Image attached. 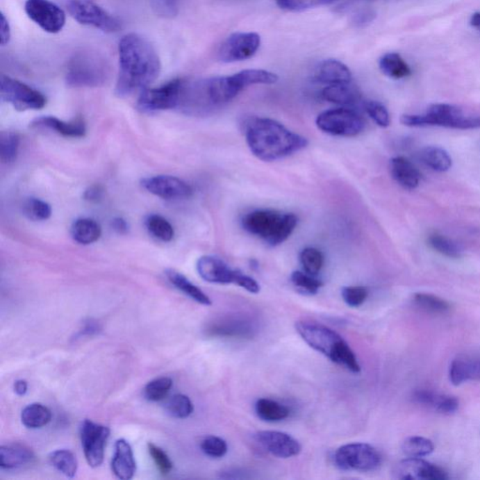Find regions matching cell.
<instances>
[{
	"mask_svg": "<svg viewBox=\"0 0 480 480\" xmlns=\"http://www.w3.org/2000/svg\"><path fill=\"white\" fill-rule=\"evenodd\" d=\"M119 53L116 93L119 97L141 93L159 77L162 64L157 51L140 35L130 33L123 36Z\"/></svg>",
	"mask_w": 480,
	"mask_h": 480,
	"instance_id": "cell-1",
	"label": "cell"
},
{
	"mask_svg": "<svg viewBox=\"0 0 480 480\" xmlns=\"http://www.w3.org/2000/svg\"><path fill=\"white\" fill-rule=\"evenodd\" d=\"M246 141L254 156L264 162H274L304 149L308 140L267 117H254L247 123Z\"/></svg>",
	"mask_w": 480,
	"mask_h": 480,
	"instance_id": "cell-2",
	"label": "cell"
},
{
	"mask_svg": "<svg viewBox=\"0 0 480 480\" xmlns=\"http://www.w3.org/2000/svg\"><path fill=\"white\" fill-rule=\"evenodd\" d=\"M296 329L299 336L313 349L353 374L361 372V367L355 353L333 329L312 321L297 322Z\"/></svg>",
	"mask_w": 480,
	"mask_h": 480,
	"instance_id": "cell-3",
	"label": "cell"
},
{
	"mask_svg": "<svg viewBox=\"0 0 480 480\" xmlns=\"http://www.w3.org/2000/svg\"><path fill=\"white\" fill-rule=\"evenodd\" d=\"M297 222L299 219L295 214L273 209H257L247 213L241 220V225L246 232L270 247L285 242L293 234Z\"/></svg>",
	"mask_w": 480,
	"mask_h": 480,
	"instance_id": "cell-4",
	"label": "cell"
},
{
	"mask_svg": "<svg viewBox=\"0 0 480 480\" xmlns=\"http://www.w3.org/2000/svg\"><path fill=\"white\" fill-rule=\"evenodd\" d=\"M108 76V63L98 53L88 51L75 53L67 66L66 83L69 87H100Z\"/></svg>",
	"mask_w": 480,
	"mask_h": 480,
	"instance_id": "cell-5",
	"label": "cell"
},
{
	"mask_svg": "<svg viewBox=\"0 0 480 480\" xmlns=\"http://www.w3.org/2000/svg\"><path fill=\"white\" fill-rule=\"evenodd\" d=\"M401 122L408 127L440 126L460 130L480 128L479 117H466L462 109L447 104H433L425 115H404Z\"/></svg>",
	"mask_w": 480,
	"mask_h": 480,
	"instance_id": "cell-6",
	"label": "cell"
},
{
	"mask_svg": "<svg viewBox=\"0 0 480 480\" xmlns=\"http://www.w3.org/2000/svg\"><path fill=\"white\" fill-rule=\"evenodd\" d=\"M334 463L343 471H374L382 463V456L371 445L347 444L336 450Z\"/></svg>",
	"mask_w": 480,
	"mask_h": 480,
	"instance_id": "cell-7",
	"label": "cell"
},
{
	"mask_svg": "<svg viewBox=\"0 0 480 480\" xmlns=\"http://www.w3.org/2000/svg\"><path fill=\"white\" fill-rule=\"evenodd\" d=\"M67 9L81 25L93 26L106 33H115L122 28L119 21L93 0H69Z\"/></svg>",
	"mask_w": 480,
	"mask_h": 480,
	"instance_id": "cell-8",
	"label": "cell"
},
{
	"mask_svg": "<svg viewBox=\"0 0 480 480\" xmlns=\"http://www.w3.org/2000/svg\"><path fill=\"white\" fill-rule=\"evenodd\" d=\"M316 125L324 133L345 138L358 135L365 128L361 116L347 108L331 109L321 113L316 119Z\"/></svg>",
	"mask_w": 480,
	"mask_h": 480,
	"instance_id": "cell-9",
	"label": "cell"
},
{
	"mask_svg": "<svg viewBox=\"0 0 480 480\" xmlns=\"http://www.w3.org/2000/svg\"><path fill=\"white\" fill-rule=\"evenodd\" d=\"M0 96L18 111L40 110L47 106L44 94L6 75H2L0 79Z\"/></svg>",
	"mask_w": 480,
	"mask_h": 480,
	"instance_id": "cell-10",
	"label": "cell"
},
{
	"mask_svg": "<svg viewBox=\"0 0 480 480\" xmlns=\"http://www.w3.org/2000/svg\"><path fill=\"white\" fill-rule=\"evenodd\" d=\"M183 79H174L159 88L142 91L138 107L144 113H154L178 108L181 101Z\"/></svg>",
	"mask_w": 480,
	"mask_h": 480,
	"instance_id": "cell-11",
	"label": "cell"
},
{
	"mask_svg": "<svg viewBox=\"0 0 480 480\" xmlns=\"http://www.w3.org/2000/svg\"><path fill=\"white\" fill-rule=\"evenodd\" d=\"M110 436V429L90 420L83 421L80 428L82 447L88 465L97 468L104 463V452Z\"/></svg>",
	"mask_w": 480,
	"mask_h": 480,
	"instance_id": "cell-12",
	"label": "cell"
},
{
	"mask_svg": "<svg viewBox=\"0 0 480 480\" xmlns=\"http://www.w3.org/2000/svg\"><path fill=\"white\" fill-rule=\"evenodd\" d=\"M261 45V38L254 32H240L230 35L220 47L218 60L224 63L249 60L256 55Z\"/></svg>",
	"mask_w": 480,
	"mask_h": 480,
	"instance_id": "cell-13",
	"label": "cell"
},
{
	"mask_svg": "<svg viewBox=\"0 0 480 480\" xmlns=\"http://www.w3.org/2000/svg\"><path fill=\"white\" fill-rule=\"evenodd\" d=\"M25 10L28 17L48 33H58L65 26V13L50 0H26Z\"/></svg>",
	"mask_w": 480,
	"mask_h": 480,
	"instance_id": "cell-14",
	"label": "cell"
},
{
	"mask_svg": "<svg viewBox=\"0 0 480 480\" xmlns=\"http://www.w3.org/2000/svg\"><path fill=\"white\" fill-rule=\"evenodd\" d=\"M150 194L165 200H183L192 197L194 190L183 179L174 176H154L142 181Z\"/></svg>",
	"mask_w": 480,
	"mask_h": 480,
	"instance_id": "cell-15",
	"label": "cell"
},
{
	"mask_svg": "<svg viewBox=\"0 0 480 480\" xmlns=\"http://www.w3.org/2000/svg\"><path fill=\"white\" fill-rule=\"evenodd\" d=\"M394 477L402 480H446V472L420 458H408L395 466Z\"/></svg>",
	"mask_w": 480,
	"mask_h": 480,
	"instance_id": "cell-16",
	"label": "cell"
},
{
	"mask_svg": "<svg viewBox=\"0 0 480 480\" xmlns=\"http://www.w3.org/2000/svg\"><path fill=\"white\" fill-rule=\"evenodd\" d=\"M256 438L267 452L277 458L295 457L301 452L299 442L294 437L281 431H259L256 433Z\"/></svg>",
	"mask_w": 480,
	"mask_h": 480,
	"instance_id": "cell-17",
	"label": "cell"
},
{
	"mask_svg": "<svg viewBox=\"0 0 480 480\" xmlns=\"http://www.w3.org/2000/svg\"><path fill=\"white\" fill-rule=\"evenodd\" d=\"M197 270L204 281L217 284H235L240 272V270H233L222 259L213 256L200 257Z\"/></svg>",
	"mask_w": 480,
	"mask_h": 480,
	"instance_id": "cell-18",
	"label": "cell"
},
{
	"mask_svg": "<svg viewBox=\"0 0 480 480\" xmlns=\"http://www.w3.org/2000/svg\"><path fill=\"white\" fill-rule=\"evenodd\" d=\"M111 466L113 473L122 480L131 479L135 474V458L131 445L125 439H119L116 442Z\"/></svg>",
	"mask_w": 480,
	"mask_h": 480,
	"instance_id": "cell-19",
	"label": "cell"
},
{
	"mask_svg": "<svg viewBox=\"0 0 480 480\" xmlns=\"http://www.w3.org/2000/svg\"><path fill=\"white\" fill-rule=\"evenodd\" d=\"M413 399L420 406L428 407L444 415L455 414L458 410V401L455 397L442 395L429 390H415Z\"/></svg>",
	"mask_w": 480,
	"mask_h": 480,
	"instance_id": "cell-20",
	"label": "cell"
},
{
	"mask_svg": "<svg viewBox=\"0 0 480 480\" xmlns=\"http://www.w3.org/2000/svg\"><path fill=\"white\" fill-rule=\"evenodd\" d=\"M315 78L322 84L335 85L352 82V72L345 64L336 60H326L315 69Z\"/></svg>",
	"mask_w": 480,
	"mask_h": 480,
	"instance_id": "cell-21",
	"label": "cell"
},
{
	"mask_svg": "<svg viewBox=\"0 0 480 480\" xmlns=\"http://www.w3.org/2000/svg\"><path fill=\"white\" fill-rule=\"evenodd\" d=\"M34 127L47 128L64 138H81L85 135V124L82 119H76L66 122L52 116H44L34 120Z\"/></svg>",
	"mask_w": 480,
	"mask_h": 480,
	"instance_id": "cell-22",
	"label": "cell"
},
{
	"mask_svg": "<svg viewBox=\"0 0 480 480\" xmlns=\"http://www.w3.org/2000/svg\"><path fill=\"white\" fill-rule=\"evenodd\" d=\"M392 178L406 190H414L420 185V173L409 160L404 157H395L390 160Z\"/></svg>",
	"mask_w": 480,
	"mask_h": 480,
	"instance_id": "cell-23",
	"label": "cell"
},
{
	"mask_svg": "<svg viewBox=\"0 0 480 480\" xmlns=\"http://www.w3.org/2000/svg\"><path fill=\"white\" fill-rule=\"evenodd\" d=\"M480 379V359L458 358L452 361L449 368V380L454 386L465 381Z\"/></svg>",
	"mask_w": 480,
	"mask_h": 480,
	"instance_id": "cell-24",
	"label": "cell"
},
{
	"mask_svg": "<svg viewBox=\"0 0 480 480\" xmlns=\"http://www.w3.org/2000/svg\"><path fill=\"white\" fill-rule=\"evenodd\" d=\"M34 458L31 449L22 445H9L0 447V467L15 469L28 465Z\"/></svg>",
	"mask_w": 480,
	"mask_h": 480,
	"instance_id": "cell-25",
	"label": "cell"
},
{
	"mask_svg": "<svg viewBox=\"0 0 480 480\" xmlns=\"http://www.w3.org/2000/svg\"><path fill=\"white\" fill-rule=\"evenodd\" d=\"M322 97L329 103L340 106H350L361 99L358 88L352 82L329 85L322 91Z\"/></svg>",
	"mask_w": 480,
	"mask_h": 480,
	"instance_id": "cell-26",
	"label": "cell"
},
{
	"mask_svg": "<svg viewBox=\"0 0 480 480\" xmlns=\"http://www.w3.org/2000/svg\"><path fill=\"white\" fill-rule=\"evenodd\" d=\"M165 275L168 281H170L178 290L181 291L182 293L186 295V296L190 297V299H194L195 301L205 306H210L213 304V301L209 299L208 295L204 293L199 287L192 283L189 279L185 277L181 273L176 272V270H167L165 272Z\"/></svg>",
	"mask_w": 480,
	"mask_h": 480,
	"instance_id": "cell-27",
	"label": "cell"
},
{
	"mask_svg": "<svg viewBox=\"0 0 480 480\" xmlns=\"http://www.w3.org/2000/svg\"><path fill=\"white\" fill-rule=\"evenodd\" d=\"M72 238L82 245H90L100 240L101 227L95 220L90 218L77 219L71 228Z\"/></svg>",
	"mask_w": 480,
	"mask_h": 480,
	"instance_id": "cell-28",
	"label": "cell"
},
{
	"mask_svg": "<svg viewBox=\"0 0 480 480\" xmlns=\"http://www.w3.org/2000/svg\"><path fill=\"white\" fill-rule=\"evenodd\" d=\"M379 68L386 76L392 79L406 78L412 74L411 68L398 53H388L379 60Z\"/></svg>",
	"mask_w": 480,
	"mask_h": 480,
	"instance_id": "cell-29",
	"label": "cell"
},
{
	"mask_svg": "<svg viewBox=\"0 0 480 480\" xmlns=\"http://www.w3.org/2000/svg\"><path fill=\"white\" fill-rule=\"evenodd\" d=\"M256 412L261 420L267 422H279L285 420L290 411L280 402L270 399H260L256 404Z\"/></svg>",
	"mask_w": 480,
	"mask_h": 480,
	"instance_id": "cell-30",
	"label": "cell"
},
{
	"mask_svg": "<svg viewBox=\"0 0 480 480\" xmlns=\"http://www.w3.org/2000/svg\"><path fill=\"white\" fill-rule=\"evenodd\" d=\"M420 157L425 165L436 172L449 171L452 165V157L441 147H425L421 150Z\"/></svg>",
	"mask_w": 480,
	"mask_h": 480,
	"instance_id": "cell-31",
	"label": "cell"
},
{
	"mask_svg": "<svg viewBox=\"0 0 480 480\" xmlns=\"http://www.w3.org/2000/svg\"><path fill=\"white\" fill-rule=\"evenodd\" d=\"M52 420V413L41 404H32L25 407L21 414L24 426L28 429H40L47 426Z\"/></svg>",
	"mask_w": 480,
	"mask_h": 480,
	"instance_id": "cell-32",
	"label": "cell"
},
{
	"mask_svg": "<svg viewBox=\"0 0 480 480\" xmlns=\"http://www.w3.org/2000/svg\"><path fill=\"white\" fill-rule=\"evenodd\" d=\"M234 76L242 90L249 85L275 84L279 80L277 74L265 69H244Z\"/></svg>",
	"mask_w": 480,
	"mask_h": 480,
	"instance_id": "cell-33",
	"label": "cell"
},
{
	"mask_svg": "<svg viewBox=\"0 0 480 480\" xmlns=\"http://www.w3.org/2000/svg\"><path fill=\"white\" fill-rule=\"evenodd\" d=\"M50 465L67 477H74L78 463L74 453L67 449L55 450L49 455Z\"/></svg>",
	"mask_w": 480,
	"mask_h": 480,
	"instance_id": "cell-34",
	"label": "cell"
},
{
	"mask_svg": "<svg viewBox=\"0 0 480 480\" xmlns=\"http://www.w3.org/2000/svg\"><path fill=\"white\" fill-rule=\"evenodd\" d=\"M146 226L149 234L163 242H170L175 237V230L170 222L163 216L151 214L146 220Z\"/></svg>",
	"mask_w": 480,
	"mask_h": 480,
	"instance_id": "cell-35",
	"label": "cell"
},
{
	"mask_svg": "<svg viewBox=\"0 0 480 480\" xmlns=\"http://www.w3.org/2000/svg\"><path fill=\"white\" fill-rule=\"evenodd\" d=\"M20 136L15 131H2L0 134V159L9 165L17 159Z\"/></svg>",
	"mask_w": 480,
	"mask_h": 480,
	"instance_id": "cell-36",
	"label": "cell"
},
{
	"mask_svg": "<svg viewBox=\"0 0 480 480\" xmlns=\"http://www.w3.org/2000/svg\"><path fill=\"white\" fill-rule=\"evenodd\" d=\"M402 452L410 458H421L433 452L434 445L430 439L421 436H413L402 443Z\"/></svg>",
	"mask_w": 480,
	"mask_h": 480,
	"instance_id": "cell-37",
	"label": "cell"
},
{
	"mask_svg": "<svg viewBox=\"0 0 480 480\" xmlns=\"http://www.w3.org/2000/svg\"><path fill=\"white\" fill-rule=\"evenodd\" d=\"M23 213L32 221H47L52 215V208L45 201L31 197L24 201Z\"/></svg>",
	"mask_w": 480,
	"mask_h": 480,
	"instance_id": "cell-38",
	"label": "cell"
},
{
	"mask_svg": "<svg viewBox=\"0 0 480 480\" xmlns=\"http://www.w3.org/2000/svg\"><path fill=\"white\" fill-rule=\"evenodd\" d=\"M429 244L433 249L449 258L458 259L463 256V249L454 240L439 234H433L429 238Z\"/></svg>",
	"mask_w": 480,
	"mask_h": 480,
	"instance_id": "cell-39",
	"label": "cell"
},
{
	"mask_svg": "<svg viewBox=\"0 0 480 480\" xmlns=\"http://www.w3.org/2000/svg\"><path fill=\"white\" fill-rule=\"evenodd\" d=\"M166 411L171 417L184 420L194 412V404L189 397L183 394H176L171 397L165 406Z\"/></svg>",
	"mask_w": 480,
	"mask_h": 480,
	"instance_id": "cell-40",
	"label": "cell"
},
{
	"mask_svg": "<svg viewBox=\"0 0 480 480\" xmlns=\"http://www.w3.org/2000/svg\"><path fill=\"white\" fill-rule=\"evenodd\" d=\"M173 387V381L169 377H160L150 381L144 387V395L150 402L163 401Z\"/></svg>",
	"mask_w": 480,
	"mask_h": 480,
	"instance_id": "cell-41",
	"label": "cell"
},
{
	"mask_svg": "<svg viewBox=\"0 0 480 480\" xmlns=\"http://www.w3.org/2000/svg\"><path fill=\"white\" fill-rule=\"evenodd\" d=\"M299 261L305 272L316 276L323 267L324 258L323 254L319 249L308 247L300 253Z\"/></svg>",
	"mask_w": 480,
	"mask_h": 480,
	"instance_id": "cell-42",
	"label": "cell"
},
{
	"mask_svg": "<svg viewBox=\"0 0 480 480\" xmlns=\"http://www.w3.org/2000/svg\"><path fill=\"white\" fill-rule=\"evenodd\" d=\"M291 281L296 287L297 290L305 295H315L320 290L323 283L315 276L309 274L307 272H294L291 274Z\"/></svg>",
	"mask_w": 480,
	"mask_h": 480,
	"instance_id": "cell-43",
	"label": "cell"
},
{
	"mask_svg": "<svg viewBox=\"0 0 480 480\" xmlns=\"http://www.w3.org/2000/svg\"><path fill=\"white\" fill-rule=\"evenodd\" d=\"M415 304L421 309L433 313H445L450 309L449 303L434 295L417 293L415 295Z\"/></svg>",
	"mask_w": 480,
	"mask_h": 480,
	"instance_id": "cell-44",
	"label": "cell"
},
{
	"mask_svg": "<svg viewBox=\"0 0 480 480\" xmlns=\"http://www.w3.org/2000/svg\"><path fill=\"white\" fill-rule=\"evenodd\" d=\"M335 1L337 0H275L279 8L288 12H303L313 8L331 4Z\"/></svg>",
	"mask_w": 480,
	"mask_h": 480,
	"instance_id": "cell-45",
	"label": "cell"
},
{
	"mask_svg": "<svg viewBox=\"0 0 480 480\" xmlns=\"http://www.w3.org/2000/svg\"><path fill=\"white\" fill-rule=\"evenodd\" d=\"M201 449L206 456L211 458H222L226 455L228 446L226 442L221 437L206 436L200 444Z\"/></svg>",
	"mask_w": 480,
	"mask_h": 480,
	"instance_id": "cell-46",
	"label": "cell"
},
{
	"mask_svg": "<svg viewBox=\"0 0 480 480\" xmlns=\"http://www.w3.org/2000/svg\"><path fill=\"white\" fill-rule=\"evenodd\" d=\"M365 111L378 126L387 128L390 124V117L385 106L376 101H368L364 104Z\"/></svg>",
	"mask_w": 480,
	"mask_h": 480,
	"instance_id": "cell-47",
	"label": "cell"
},
{
	"mask_svg": "<svg viewBox=\"0 0 480 480\" xmlns=\"http://www.w3.org/2000/svg\"><path fill=\"white\" fill-rule=\"evenodd\" d=\"M368 295V289L364 286H345L342 289L343 301L352 308H358L363 304Z\"/></svg>",
	"mask_w": 480,
	"mask_h": 480,
	"instance_id": "cell-48",
	"label": "cell"
},
{
	"mask_svg": "<svg viewBox=\"0 0 480 480\" xmlns=\"http://www.w3.org/2000/svg\"><path fill=\"white\" fill-rule=\"evenodd\" d=\"M147 447H149V454L160 474L166 476L170 473L174 465L168 455L160 447L155 446L154 444L149 443Z\"/></svg>",
	"mask_w": 480,
	"mask_h": 480,
	"instance_id": "cell-49",
	"label": "cell"
},
{
	"mask_svg": "<svg viewBox=\"0 0 480 480\" xmlns=\"http://www.w3.org/2000/svg\"><path fill=\"white\" fill-rule=\"evenodd\" d=\"M181 0H150L153 12L163 18H172L178 15Z\"/></svg>",
	"mask_w": 480,
	"mask_h": 480,
	"instance_id": "cell-50",
	"label": "cell"
},
{
	"mask_svg": "<svg viewBox=\"0 0 480 480\" xmlns=\"http://www.w3.org/2000/svg\"><path fill=\"white\" fill-rule=\"evenodd\" d=\"M376 17L374 10L366 9L359 10L356 15L353 16L352 24L356 28H364L370 25Z\"/></svg>",
	"mask_w": 480,
	"mask_h": 480,
	"instance_id": "cell-51",
	"label": "cell"
},
{
	"mask_svg": "<svg viewBox=\"0 0 480 480\" xmlns=\"http://www.w3.org/2000/svg\"><path fill=\"white\" fill-rule=\"evenodd\" d=\"M0 17V40L2 45H6L9 44L10 39V25L3 13H1Z\"/></svg>",
	"mask_w": 480,
	"mask_h": 480,
	"instance_id": "cell-52",
	"label": "cell"
},
{
	"mask_svg": "<svg viewBox=\"0 0 480 480\" xmlns=\"http://www.w3.org/2000/svg\"><path fill=\"white\" fill-rule=\"evenodd\" d=\"M101 195H103V190L100 186H91L85 190L84 198L90 202H97L101 199Z\"/></svg>",
	"mask_w": 480,
	"mask_h": 480,
	"instance_id": "cell-53",
	"label": "cell"
},
{
	"mask_svg": "<svg viewBox=\"0 0 480 480\" xmlns=\"http://www.w3.org/2000/svg\"><path fill=\"white\" fill-rule=\"evenodd\" d=\"M113 229L119 233V234H126L129 230L128 222L125 221L122 217H117L112 221Z\"/></svg>",
	"mask_w": 480,
	"mask_h": 480,
	"instance_id": "cell-54",
	"label": "cell"
},
{
	"mask_svg": "<svg viewBox=\"0 0 480 480\" xmlns=\"http://www.w3.org/2000/svg\"><path fill=\"white\" fill-rule=\"evenodd\" d=\"M13 388H15V392L18 396L26 395V393L28 392V383L25 380H17L15 383Z\"/></svg>",
	"mask_w": 480,
	"mask_h": 480,
	"instance_id": "cell-55",
	"label": "cell"
},
{
	"mask_svg": "<svg viewBox=\"0 0 480 480\" xmlns=\"http://www.w3.org/2000/svg\"><path fill=\"white\" fill-rule=\"evenodd\" d=\"M470 25L480 31V13H474L471 16Z\"/></svg>",
	"mask_w": 480,
	"mask_h": 480,
	"instance_id": "cell-56",
	"label": "cell"
}]
</instances>
